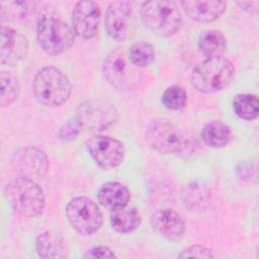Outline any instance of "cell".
<instances>
[{
	"label": "cell",
	"mask_w": 259,
	"mask_h": 259,
	"mask_svg": "<svg viewBox=\"0 0 259 259\" xmlns=\"http://www.w3.org/2000/svg\"><path fill=\"white\" fill-rule=\"evenodd\" d=\"M11 166L20 177L41 179L49 171V159L44 151L35 147H24L13 154Z\"/></svg>",
	"instance_id": "8fae6325"
},
{
	"label": "cell",
	"mask_w": 259,
	"mask_h": 259,
	"mask_svg": "<svg viewBox=\"0 0 259 259\" xmlns=\"http://www.w3.org/2000/svg\"><path fill=\"white\" fill-rule=\"evenodd\" d=\"M183 205L191 211H203L211 201L209 188L202 182L192 181L186 184L181 191Z\"/></svg>",
	"instance_id": "e0dca14e"
},
{
	"label": "cell",
	"mask_w": 259,
	"mask_h": 259,
	"mask_svg": "<svg viewBox=\"0 0 259 259\" xmlns=\"http://www.w3.org/2000/svg\"><path fill=\"white\" fill-rule=\"evenodd\" d=\"M140 15L145 26L160 36L176 33L182 24V14L178 4L168 0H151L144 2Z\"/></svg>",
	"instance_id": "7a4b0ae2"
},
{
	"label": "cell",
	"mask_w": 259,
	"mask_h": 259,
	"mask_svg": "<svg viewBox=\"0 0 259 259\" xmlns=\"http://www.w3.org/2000/svg\"><path fill=\"white\" fill-rule=\"evenodd\" d=\"M141 214L136 207L123 205L110 212L111 227L118 233L126 234L135 231L141 225Z\"/></svg>",
	"instance_id": "ffe728a7"
},
{
	"label": "cell",
	"mask_w": 259,
	"mask_h": 259,
	"mask_svg": "<svg viewBox=\"0 0 259 259\" xmlns=\"http://www.w3.org/2000/svg\"><path fill=\"white\" fill-rule=\"evenodd\" d=\"M237 4L245 11L251 14H256L258 12L259 1H240Z\"/></svg>",
	"instance_id": "4dcf8cb0"
},
{
	"label": "cell",
	"mask_w": 259,
	"mask_h": 259,
	"mask_svg": "<svg viewBox=\"0 0 259 259\" xmlns=\"http://www.w3.org/2000/svg\"><path fill=\"white\" fill-rule=\"evenodd\" d=\"M4 195L10 206L23 217H38L46 206L41 187L30 178L18 176L12 179L6 184Z\"/></svg>",
	"instance_id": "6da1fadb"
},
{
	"label": "cell",
	"mask_w": 259,
	"mask_h": 259,
	"mask_svg": "<svg viewBox=\"0 0 259 259\" xmlns=\"http://www.w3.org/2000/svg\"><path fill=\"white\" fill-rule=\"evenodd\" d=\"M87 150L102 169L109 170L121 164L124 158V147L122 143L112 137L96 135L87 141Z\"/></svg>",
	"instance_id": "30bf717a"
},
{
	"label": "cell",
	"mask_w": 259,
	"mask_h": 259,
	"mask_svg": "<svg viewBox=\"0 0 259 259\" xmlns=\"http://www.w3.org/2000/svg\"><path fill=\"white\" fill-rule=\"evenodd\" d=\"M146 140L150 147L163 154H181L189 147L184 134L166 119H154L146 128Z\"/></svg>",
	"instance_id": "8992f818"
},
{
	"label": "cell",
	"mask_w": 259,
	"mask_h": 259,
	"mask_svg": "<svg viewBox=\"0 0 259 259\" xmlns=\"http://www.w3.org/2000/svg\"><path fill=\"white\" fill-rule=\"evenodd\" d=\"M35 247L38 256L44 259H62L68 256L66 241L60 235L51 231L37 236Z\"/></svg>",
	"instance_id": "ac0fdd59"
},
{
	"label": "cell",
	"mask_w": 259,
	"mask_h": 259,
	"mask_svg": "<svg viewBox=\"0 0 259 259\" xmlns=\"http://www.w3.org/2000/svg\"><path fill=\"white\" fill-rule=\"evenodd\" d=\"M131 63L137 68H145L151 65L155 59V51L151 44L147 41L134 42L127 52Z\"/></svg>",
	"instance_id": "cb8c5ba5"
},
{
	"label": "cell",
	"mask_w": 259,
	"mask_h": 259,
	"mask_svg": "<svg viewBox=\"0 0 259 259\" xmlns=\"http://www.w3.org/2000/svg\"><path fill=\"white\" fill-rule=\"evenodd\" d=\"M233 107L236 114L242 119L253 120L259 113L258 97L254 94H238L233 100Z\"/></svg>",
	"instance_id": "603a6c76"
},
{
	"label": "cell",
	"mask_w": 259,
	"mask_h": 259,
	"mask_svg": "<svg viewBox=\"0 0 259 259\" xmlns=\"http://www.w3.org/2000/svg\"><path fill=\"white\" fill-rule=\"evenodd\" d=\"M132 15V2L121 0L110 2L104 18V26L107 34L116 40H124L131 32Z\"/></svg>",
	"instance_id": "7c38bea8"
},
{
	"label": "cell",
	"mask_w": 259,
	"mask_h": 259,
	"mask_svg": "<svg viewBox=\"0 0 259 259\" xmlns=\"http://www.w3.org/2000/svg\"><path fill=\"white\" fill-rule=\"evenodd\" d=\"M186 101V91L178 85H173L166 88L162 95V102L164 106L171 110H180L184 108Z\"/></svg>",
	"instance_id": "4316f807"
},
{
	"label": "cell",
	"mask_w": 259,
	"mask_h": 259,
	"mask_svg": "<svg viewBox=\"0 0 259 259\" xmlns=\"http://www.w3.org/2000/svg\"><path fill=\"white\" fill-rule=\"evenodd\" d=\"M100 16V8L96 2H77L72 12V26L76 34L86 39L93 38L98 33Z\"/></svg>",
	"instance_id": "4fadbf2b"
},
{
	"label": "cell",
	"mask_w": 259,
	"mask_h": 259,
	"mask_svg": "<svg viewBox=\"0 0 259 259\" xmlns=\"http://www.w3.org/2000/svg\"><path fill=\"white\" fill-rule=\"evenodd\" d=\"M150 223L155 232L171 241L181 239L185 232L183 219L177 211L171 208L157 209L151 215Z\"/></svg>",
	"instance_id": "9a60e30c"
},
{
	"label": "cell",
	"mask_w": 259,
	"mask_h": 259,
	"mask_svg": "<svg viewBox=\"0 0 259 259\" xmlns=\"http://www.w3.org/2000/svg\"><path fill=\"white\" fill-rule=\"evenodd\" d=\"M116 257L113 251H111L108 247L105 246H97L93 247L90 250H88L84 254V258H90V259H96V258H114Z\"/></svg>",
	"instance_id": "f546056e"
},
{
	"label": "cell",
	"mask_w": 259,
	"mask_h": 259,
	"mask_svg": "<svg viewBox=\"0 0 259 259\" xmlns=\"http://www.w3.org/2000/svg\"><path fill=\"white\" fill-rule=\"evenodd\" d=\"M80 133H81L80 127L78 126L74 118L71 117L61 126L58 136L62 142H70L76 139Z\"/></svg>",
	"instance_id": "83f0119b"
},
{
	"label": "cell",
	"mask_w": 259,
	"mask_h": 259,
	"mask_svg": "<svg viewBox=\"0 0 259 259\" xmlns=\"http://www.w3.org/2000/svg\"><path fill=\"white\" fill-rule=\"evenodd\" d=\"M68 77L56 67L41 68L33 78V93L36 100L46 106H59L71 95Z\"/></svg>",
	"instance_id": "5b68a950"
},
{
	"label": "cell",
	"mask_w": 259,
	"mask_h": 259,
	"mask_svg": "<svg viewBox=\"0 0 259 259\" xmlns=\"http://www.w3.org/2000/svg\"><path fill=\"white\" fill-rule=\"evenodd\" d=\"M81 132L102 131L114 122L116 111L114 107L104 101L88 100L79 104L75 114L72 116Z\"/></svg>",
	"instance_id": "9c48e42d"
},
{
	"label": "cell",
	"mask_w": 259,
	"mask_h": 259,
	"mask_svg": "<svg viewBox=\"0 0 259 259\" xmlns=\"http://www.w3.org/2000/svg\"><path fill=\"white\" fill-rule=\"evenodd\" d=\"M97 199L99 203L110 210L126 205L131 199L128 188L115 181L104 183L98 190Z\"/></svg>",
	"instance_id": "d6986e66"
},
{
	"label": "cell",
	"mask_w": 259,
	"mask_h": 259,
	"mask_svg": "<svg viewBox=\"0 0 259 259\" xmlns=\"http://www.w3.org/2000/svg\"><path fill=\"white\" fill-rule=\"evenodd\" d=\"M1 16H7V18L17 19L23 18L30 14L35 8V2L33 1H5L1 2Z\"/></svg>",
	"instance_id": "484cf974"
},
{
	"label": "cell",
	"mask_w": 259,
	"mask_h": 259,
	"mask_svg": "<svg viewBox=\"0 0 259 259\" xmlns=\"http://www.w3.org/2000/svg\"><path fill=\"white\" fill-rule=\"evenodd\" d=\"M66 214L71 226L81 235L96 233L102 226L103 215L98 205L88 197H75L66 206Z\"/></svg>",
	"instance_id": "ba28073f"
},
{
	"label": "cell",
	"mask_w": 259,
	"mask_h": 259,
	"mask_svg": "<svg viewBox=\"0 0 259 259\" xmlns=\"http://www.w3.org/2000/svg\"><path fill=\"white\" fill-rule=\"evenodd\" d=\"M201 138L208 147L222 148L228 145L232 140V131L225 122L212 120L203 126Z\"/></svg>",
	"instance_id": "44dd1931"
},
{
	"label": "cell",
	"mask_w": 259,
	"mask_h": 259,
	"mask_svg": "<svg viewBox=\"0 0 259 259\" xmlns=\"http://www.w3.org/2000/svg\"><path fill=\"white\" fill-rule=\"evenodd\" d=\"M76 32L70 24L53 14H42L36 23V38L40 48L49 55H60L68 51L75 41Z\"/></svg>",
	"instance_id": "3957f363"
},
{
	"label": "cell",
	"mask_w": 259,
	"mask_h": 259,
	"mask_svg": "<svg viewBox=\"0 0 259 259\" xmlns=\"http://www.w3.org/2000/svg\"><path fill=\"white\" fill-rule=\"evenodd\" d=\"M181 258L185 257H196V258H213V254L210 249L203 245H192L185 250L182 251V253L179 255Z\"/></svg>",
	"instance_id": "f1b7e54d"
},
{
	"label": "cell",
	"mask_w": 259,
	"mask_h": 259,
	"mask_svg": "<svg viewBox=\"0 0 259 259\" xmlns=\"http://www.w3.org/2000/svg\"><path fill=\"white\" fill-rule=\"evenodd\" d=\"M0 83H1V96L0 104L1 106L11 105L18 97L20 91V85L17 77L7 71H2L0 73Z\"/></svg>",
	"instance_id": "d4e9b609"
},
{
	"label": "cell",
	"mask_w": 259,
	"mask_h": 259,
	"mask_svg": "<svg viewBox=\"0 0 259 259\" xmlns=\"http://www.w3.org/2000/svg\"><path fill=\"white\" fill-rule=\"evenodd\" d=\"M180 5L189 18L199 22L214 21L226 10L224 1L185 0L181 1Z\"/></svg>",
	"instance_id": "2e32d148"
},
{
	"label": "cell",
	"mask_w": 259,
	"mask_h": 259,
	"mask_svg": "<svg viewBox=\"0 0 259 259\" xmlns=\"http://www.w3.org/2000/svg\"><path fill=\"white\" fill-rule=\"evenodd\" d=\"M103 74L109 84L118 90H131L141 81V72L121 50L112 51L103 64Z\"/></svg>",
	"instance_id": "52a82bcc"
},
{
	"label": "cell",
	"mask_w": 259,
	"mask_h": 259,
	"mask_svg": "<svg viewBox=\"0 0 259 259\" xmlns=\"http://www.w3.org/2000/svg\"><path fill=\"white\" fill-rule=\"evenodd\" d=\"M28 54L27 38L16 29L3 25L1 29V64L13 65L26 58Z\"/></svg>",
	"instance_id": "5bb4252c"
},
{
	"label": "cell",
	"mask_w": 259,
	"mask_h": 259,
	"mask_svg": "<svg viewBox=\"0 0 259 259\" xmlns=\"http://www.w3.org/2000/svg\"><path fill=\"white\" fill-rule=\"evenodd\" d=\"M198 49L206 59L221 57L226 49L224 34L215 29L203 31L198 38Z\"/></svg>",
	"instance_id": "7402d4cb"
},
{
	"label": "cell",
	"mask_w": 259,
	"mask_h": 259,
	"mask_svg": "<svg viewBox=\"0 0 259 259\" xmlns=\"http://www.w3.org/2000/svg\"><path fill=\"white\" fill-rule=\"evenodd\" d=\"M235 75L233 63L224 57L209 58L192 71L191 84L199 92L212 93L226 88Z\"/></svg>",
	"instance_id": "277c9868"
}]
</instances>
